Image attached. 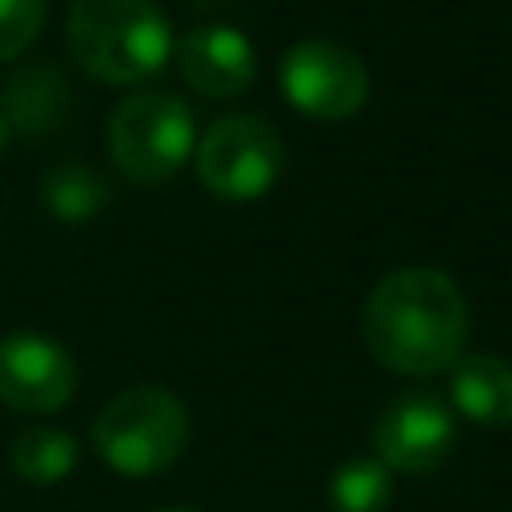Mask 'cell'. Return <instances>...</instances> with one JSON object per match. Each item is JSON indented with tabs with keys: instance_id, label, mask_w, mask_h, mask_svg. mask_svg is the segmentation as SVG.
I'll list each match as a JSON object with an SVG mask.
<instances>
[{
	"instance_id": "cell-14",
	"label": "cell",
	"mask_w": 512,
	"mask_h": 512,
	"mask_svg": "<svg viewBox=\"0 0 512 512\" xmlns=\"http://www.w3.org/2000/svg\"><path fill=\"white\" fill-rule=\"evenodd\" d=\"M332 512H388L392 472L380 460H348L328 480Z\"/></svg>"
},
{
	"instance_id": "cell-13",
	"label": "cell",
	"mask_w": 512,
	"mask_h": 512,
	"mask_svg": "<svg viewBox=\"0 0 512 512\" xmlns=\"http://www.w3.org/2000/svg\"><path fill=\"white\" fill-rule=\"evenodd\" d=\"M40 200H44V208H48L56 220H64V224H84V220H92L96 212L108 208L112 188H108V180H104L96 168L68 160V164H56V168L40 180Z\"/></svg>"
},
{
	"instance_id": "cell-4",
	"label": "cell",
	"mask_w": 512,
	"mask_h": 512,
	"mask_svg": "<svg viewBox=\"0 0 512 512\" xmlns=\"http://www.w3.org/2000/svg\"><path fill=\"white\" fill-rule=\"evenodd\" d=\"M196 144L192 112L172 92H132L108 116V156L136 184L172 180Z\"/></svg>"
},
{
	"instance_id": "cell-7",
	"label": "cell",
	"mask_w": 512,
	"mask_h": 512,
	"mask_svg": "<svg viewBox=\"0 0 512 512\" xmlns=\"http://www.w3.org/2000/svg\"><path fill=\"white\" fill-rule=\"evenodd\" d=\"M456 444V416L432 392H400L384 404L372 428L376 460L400 476L436 472Z\"/></svg>"
},
{
	"instance_id": "cell-15",
	"label": "cell",
	"mask_w": 512,
	"mask_h": 512,
	"mask_svg": "<svg viewBox=\"0 0 512 512\" xmlns=\"http://www.w3.org/2000/svg\"><path fill=\"white\" fill-rule=\"evenodd\" d=\"M48 0H0V64L16 60L44 28Z\"/></svg>"
},
{
	"instance_id": "cell-1",
	"label": "cell",
	"mask_w": 512,
	"mask_h": 512,
	"mask_svg": "<svg viewBox=\"0 0 512 512\" xmlns=\"http://www.w3.org/2000/svg\"><path fill=\"white\" fill-rule=\"evenodd\" d=\"M364 344L392 372H448L468 344V304L456 280L436 268L388 272L364 304Z\"/></svg>"
},
{
	"instance_id": "cell-6",
	"label": "cell",
	"mask_w": 512,
	"mask_h": 512,
	"mask_svg": "<svg viewBox=\"0 0 512 512\" xmlns=\"http://www.w3.org/2000/svg\"><path fill=\"white\" fill-rule=\"evenodd\" d=\"M280 92L308 120H348L368 100V68L352 48L312 36L280 56Z\"/></svg>"
},
{
	"instance_id": "cell-10",
	"label": "cell",
	"mask_w": 512,
	"mask_h": 512,
	"mask_svg": "<svg viewBox=\"0 0 512 512\" xmlns=\"http://www.w3.org/2000/svg\"><path fill=\"white\" fill-rule=\"evenodd\" d=\"M68 108H72L68 80L52 64L20 68L0 88V116H4L8 132H20L28 140H40V136L60 132L64 120H68Z\"/></svg>"
},
{
	"instance_id": "cell-16",
	"label": "cell",
	"mask_w": 512,
	"mask_h": 512,
	"mask_svg": "<svg viewBox=\"0 0 512 512\" xmlns=\"http://www.w3.org/2000/svg\"><path fill=\"white\" fill-rule=\"evenodd\" d=\"M8 136H12V132H8V124H4V116H0V152L8 148Z\"/></svg>"
},
{
	"instance_id": "cell-2",
	"label": "cell",
	"mask_w": 512,
	"mask_h": 512,
	"mask_svg": "<svg viewBox=\"0 0 512 512\" xmlns=\"http://www.w3.org/2000/svg\"><path fill=\"white\" fill-rule=\"evenodd\" d=\"M64 36L100 84H140L172 56V28L152 0H72Z\"/></svg>"
},
{
	"instance_id": "cell-8",
	"label": "cell",
	"mask_w": 512,
	"mask_h": 512,
	"mask_svg": "<svg viewBox=\"0 0 512 512\" xmlns=\"http://www.w3.org/2000/svg\"><path fill=\"white\" fill-rule=\"evenodd\" d=\"M72 352L44 332H8L0 336V404L44 416L72 400L76 392Z\"/></svg>"
},
{
	"instance_id": "cell-12",
	"label": "cell",
	"mask_w": 512,
	"mask_h": 512,
	"mask_svg": "<svg viewBox=\"0 0 512 512\" xmlns=\"http://www.w3.org/2000/svg\"><path fill=\"white\" fill-rule=\"evenodd\" d=\"M8 460H12V472L32 484V488H52L60 480L72 476L76 460H80V444L72 432L56 428V424H32L24 432L12 436V448H8Z\"/></svg>"
},
{
	"instance_id": "cell-17",
	"label": "cell",
	"mask_w": 512,
	"mask_h": 512,
	"mask_svg": "<svg viewBox=\"0 0 512 512\" xmlns=\"http://www.w3.org/2000/svg\"><path fill=\"white\" fill-rule=\"evenodd\" d=\"M156 512H200V508H184V504H168V508H156Z\"/></svg>"
},
{
	"instance_id": "cell-3",
	"label": "cell",
	"mask_w": 512,
	"mask_h": 512,
	"mask_svg": "<svg viewBox=\"0 0 512 512\" xmlns=\"http://www.w3.org/2000/svg\"><path fill=\"white\" fill-rule=\"evenodd\" d=\"M188 432V408L176 392L160 384H132L100 408L92 448L120 476H156L180 460Z\"/></svg>"
},
{
	"instance_id": "cell-9",
	"label": "cell",
	"mask_w": 512,
	"mask_h": 512,
	"mask_svg": "<svg viewBox=\"0 0 512 512\" xmlns=\"http://www.w3.org/2000/svg\"><path fill=\"white\" fill-rule=\"evenodd\" d=\"M180 76L208 100L240 96L256 80V48L240 28L200 24L176 44Z\"/></svg>"
},
{
	"instance_id": "cell-11",
	"label": "cell",
	"mask_w": 512,
	"mask_h": 512,
	"mask_svg": "<svg viewBox=\"0 0 512 512\" xmlns=\"http://www.w3.org/2000/svg\"><path fill=\"white\" fill-rule=\"evenodd\" d=\"M452 412L480 428L512 424V364L492 352H464L452 364Z\"/></svg>"
},
{
	"instance_id": "cell-5",
	"label": "cell",
	"mask_w": 512,
	"mask_h": 512,
	"mask_svg": "<svg viewBox=\"0 0 512 512\" xmlns=\"http://www.w3.org/2000/svg\"><path fill=\"white\" fill-rule=\"evenodd\" d=\"M284 172L280 132L260 116H224L196 144L200 184L228 204H248L272 192Z\"/></svg>"
}]
</instances>
